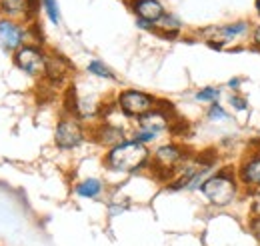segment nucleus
<instances>
[{
    "mask_svg": "<svg viewBox=\"0 0 260 246\" xmlns=\"http://www.w3.org/2000/svg\"><path fill=\"white\" fill-rule=\"evenodd\" d=\"M156 136H158L156 132H148V130H140V128H138V132L134 134V140H138V142L146 144V142H152Z\"/></svg>",
    "mask_w": 260,
    "mask_h": 246,
    "instance_id": "21",
    "label": "nucleus"
},
{
    "mask_svg": "<svg viewBox=\"0 0 260 246\" xmlns=\"http://www.w3.org/2000/svg\"><path fill=\"white\" fill-rule=\"evenodd\" d=\"M256 12L260 14V0H256Z\"/></svg>",
    "mask_w": 260,
    "mask_h": 246,
    "instance_id": "28",
    "label": "nucleus"
},
{
    "mask_svg": "<svg viewBox=\"0 0 260 246\" xmlns=\"http://www.w3.org/2000/svg\"><path fill=\"white\" fill-rule=\"evenodd\" d=\"M28 6H30V12L36 14V12H38V8H40V0H28Z\"/></svg>",
    "mask_w": 260,
    "mask_h": 246,
    "instance_id": "25",
    "label": "nucleus"
},
{
    "mask_svg": "<svg viewBox=\"0 0 260 246\" xmlns=\"http://www.w3.org/2000/svg\"><path fill=\"white\" fill-rule=\"evenodd\" d=\"M0 12L8 20H28L32 16L28 0H0Z\"/></svg>",
    "mask_w": 260,
    "mask_h": 246,
    "instance_id": "12",
    "label": "nucleus"
},
{
    "mask_svg": "<svg viewBox=\"0 0 260 246\" xmlns=\"http://www.w3.org/2000/svg\"><path fill=\"white\" fill-rule=\"evenodd\" d=\"M250 234L260 242V216H252V220H250Z\"/></svg>",
    "mask_w": 260,
    "mask_h": 246,
    "instance_id": "22",
    "label": "nucleus"
},
{
    "mask_svg": "<svg viewBox=\"0 0 260 246\" xmlns=\"http://www.w3.org/2000/svg\"><path fill=\"white\" fill-rule=\"evenodd\" d=\"M130 6L140 20H146L152 24L164 14V6L158 0H132Z\"/></svg>",
    "mask_w": 260,
    "mask_h": 246,
    "instance_id": "10",
    "label": "nucleus"
},
{
    "mask_svg": "<svg viewBox=\"0 0 260 246\" xmlns=\"http://www.w3.org/2000/svg\"><path fill=\"white\" fill-rule=\"evenodd\" d=\"M238 180L248 188L260 190V152H252L238 168Z\"/></svg>",
    "mask_w": 260,
    "mask_h": 246,
    "instance_id": "9",
    "label": "nucleus"
},
{
    "mask_svg": "<svg viewBox=\"0 0 260 246\" xmlns=\"http://www.w3.org/2000/svg\"><path fill=\"white\" fill-rule=\"evenodd\" d=\"M194 98H196V102H214V100L220 98V90L214 88V86H206V88L198 90Z\"/></svg>",
    "mask_w": 260,
    "mask_h": 246,
    "instance_id": "18",
    "label": "nucleus"
},
{
    "mask_svg": "<svg viewBox=\"0 0 260 246\" xmlns=\"http://www.w3.org/2000/svg\"><path fill=\"white\" fill-rule=\"evenodd\" d=\"M252 216H260V190L256 192V196L252 200Z\"/></svg>",
    "mask_w": 260,
    "mask_h": 246,
    "instance_id": "24",
    "label": "nucleus"
},
{
    "mask_svg": "<svg viewBox=\"0 0 260 246\" xmlns=\"http://www.w3.org/2000/svg\"><path fill=\"white\" fill-rule=\"evenodd\" d=\"M182 162H186V152H184L182 146L164 144V146H158L154 150L150 166H152V172L160 180H168V178H172L176 174V170L180 168Z\"/></svg>",
    "mask_w": 260,
    "mask_h": 246,
    "instance_id": "3",
    "label": "nucleus"
},
{
    "mask_svg": "<svg viewBox=\"0 0 260 246\" xmlns=\"http://www.w3.org/2000/svg\"><path fill=\"white\" fill-rule=\"evenodd\" d=\"M102 192V182L96 178H88V180H82L80 184L76 186V194L82 196V198H94Z\"/></svg>",
    "mask_w": 260,
    "mask_h": 246,
    "instance_id": "16",
    "label": "nucleus"
},
{
    "mask_svg": "<svg viewBox=\"0 0 260 246\" xmlns=\"http://www.w3.org/2000/svg\"><path fill=\"white\" fill-rule=\"evenodd\" d=\"M182 28L180 20L176 16H170V14H162L156 22H154V32H158L164 38H174Z\"/></svg>",
    "mask_w": 260,
    "mask_h": 246,
    "instance_id": "15",
    "label": "nucleus"
},
{
    "mask_svg": "<svg viewBox=\"0 0 260 246\" xmlns=\"http://www.w3.org/2000/svg\"><path fill=\"white\" fill-rule=\"evenodd\" d=\"M208 118L214 120V122H218V120L222 122V120H226L228 118V114L218 102H212V106H210V110H208Z\"/></svg>",
    "mask_w": 260,
    "mask_h": 246,
    "instance_id": "20",
    "label": "nucleus"
},
{
    "mask_svg": "<svg viewBox=\"0 0 260 246\" xmlns=\"http://www.w3.org/2000/svg\"><path fill=\"white\" fill-rule=\"evenodd\" d=\"M252 42H254V46H258L260 48V26L254 30V34H252Z\"/></svg>",
    "mask_w": 260,
    "mask_h": 246,
    "instance_id": "26",
    "label": "nucleus"
},
{
    "mask_svg": "<svg viewBox=\"0 0 260 246\" xmlns=\"http://www.w3.org/2000/svg\"><path fill=\"white\" fill-rule=\"evenodd\" d=\"M82 138H84V130L74 116L62 118L56 126L54 140H56V146L62 148V150H70V148L78 146L82 142Z\"/></svg>",
    "mask_w": 260,
    "mask_h": 246,
    "instance_id": "7",
    "label": "nucleus"
},
{
    "mask_svg": "<svg viewBox=\"0 0 260 246\" xmlns=\"http://www.w3.org/2000/svg\"><path fill=\"white\" fill-rule=\"evenodd\" d=\"M42 4H44V10H46V14H48V18L54 22V24H58L60 22V12H58V2L56 0H42Z\"/></svg>",
    "mask_w": 260,
    "mask_h": 246,
    "instance_id": "19",
    "label": "nucleus"
},
{
    "mask_svg": "<svg viewBox=\"0 0 260 246\" xmlns=\"http://www.w3.org/2000/svg\"><path fill=\"white\" fill-rule=\"evenodd\" d=\"M24 36L26 32L20 24H16L14 20H8V18H2L0 20V44L4 50H18L24 42Z\"/></svg>",
    "mask_w": 260,
    "mask_h": 246,
    "instance_id": "8",
    "label": "nucleus"
},
{
    "mask_svg": "<svg viewBox=\"0 0 260 246\" xmlns=\"http://www.w3.org/2000/svg\"><path fill=\"white\" fill-rule=\"evenodd\" d=\"M238 84H240V80H238V78H234V80H230V82H228V86H230L232 90H236V88H238Z\"/></svg>",
    "mask_w": 260,
    "mask_h": 246,
    "instance_id": "27",
    "label": "nucleus"
},
{
    "mask_svg": "<svg viewBox=\"0 0 260 246\" xmlns=\"http://www.w3.org/2000/svg\"><path fill=\"white\" fill-rule=\"evenodd\" d=\"M88 72H90V74H94V76H100V78H114L112 70H110L106 64H102L100 60L90 62V64H88Z\"/></svg>",
    "mask_w": 260,
    "mask_h": 246,
    "instance_id": "17",
    "label": "nucleus"
},
{
    "mask_svg": "<svg viewBox=\"0 0 260 246\" xmlns=\"http://www.w3.org/2000/svg\"><path fill=\"white\" fill-rule=\"evenodd\" d=\"M70 72V62L66 60L64 56L60 54H50L46 56V76L52 82H62L66 78V74Z\"/></svg>",
    "mask_w": 260,
    "mask_h": 246,
    "instance_id": "13",
    "label": "nucleus"
},
{
    "mask_svg": "<svg viewBox=\"0 0 260 246\" xmlns=\"http://www.w3.org/2000/svg\"><path fill=\"white\" fill-rule=\"evenodd\" d=\"M230 104H232L236 110H246V108H248L246 100H244V98H240V96H232V98H230Z\"/></svg>",
    "mask_w": 260,
    "mask_h": 246,
    "instance_id": "23",
    "label": "nucleus"
},
{
    "mask_svg": "<svg viewBox=\"0 0 260 246\" xmlns=\"http://www.w3.org/2000/svg\"><path fill=\"white\" fill-rule=\"evenodd\" d=\"M200 190L208 198L210 204L228 206L238 194V182L234 178V172L224 168V170H218L216 174H210L204 180V184L200 186Z\"/></svg>",
    "mask_w": 260,
    "mask_h": 246,
    "instance_id": "2",
    "label": "nucleus"
},
{
    "mask_svg": "<svg viewBox=\"0 0 260 246\" xmlns=\"http://www.w3.org/2000/svg\"><path fill=\"white\" fill-rule=\"evenodd\" d=\"M118 106L126 116L140 118L156 108V100L150 94L140 93V90H124L118 96Z\"/></svg>",
    "mask_w": 260,
    "mask_h": 246,
    "instance_id": "5",
    "label": "nucleus"
},
{
    "mask_svg": "<svg viewBox=\"0 0 260 246\" xmlns=\"http://www.w3.org/2000/svg\"><path fill=\"white\" fill-rule=\"evenodd\" d=\"M246 32H248V22L238 20V22H230V24H222V26H212V28L204 30V36L212 48H222L228 42L242 38Z\"/></svg>",
    "mask_w": 260,
    "mask_h": 246,
    "instance_id": "6",
    "label": "nucleus"
},
{
    "mask_svg": "<svg viewBox=\"0 0 260 246\" xmlns=\"http://www.w3.org/2000/svg\"><path fill=\"white\" fill-rule=\"evenodd\" d=\"M14 64L30 76H38L46 72V54L36 44H22L14 52Z\"/></svg>",
    "mask_w": 260,
    "mask_h": 246,
    "instance_id": "4",
    "label": "nucleus"
},
{
    "mask_svg": "<svg viewBox=\"0 0 260 246\" xmlns=\"http://www.w3.org/2000/svg\"><path fill=\"white\" fill-rule=\"evenodd\" d=\"M96 140L100 144L108 146V148H114V146L122 144L126 138H124V130L122 128L112 126V124H102L96 130Z\"/></svg>",
    "mask_w": 260,
    "mask_h": 246,
    "instance_id": "14",
    "label": "nucleus"
},
{
    "mask_svg": "<svg viewBox=\"0 0 260 246\" xmlns=\"http://www.w3.org/2000/svg\"><path fill=\"white\" fill-rule=\"evenodd\" d=\"M138 126H140V130H148V132H156L158 134V132H162L170 126L168 112H164L160 108H154L148 114L138 118Z\"/></svg>",
    "mask_w": 260,
    "mask_h": 246,
    "instance_id": "11",
    "label": "nucleus"
},
{
    "mask_svg": "<svg viewBox=\"0 0 260 246\" xmlns=\"http://www.w3.org/2000/svg\"><path fill=\"white\" fill-rule=\"evenodd\" d=\"M150 152L138 140H124L122 144L110 148L106 154V166L114 172H136L146 166Z\"/></svg>",
    "mask_w": 260,
    "mask_h": 246,
    "instance_id": "1",
    "label": "nucleus"
}]
</instances>
